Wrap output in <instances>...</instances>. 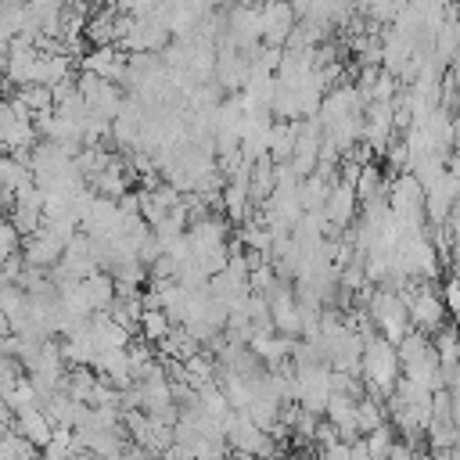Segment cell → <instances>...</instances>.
I'll return each instance as SVG.
<instances>
[{
  "label": "cell",
  "instance_id": "4fadbf2b",
  "mask_svg": "<svg viewBox=\"0 0 460 460\" xmlns=\"http://www.w3.org/2000/svg\"><path fill=\"white\" fill-rule=\"evenodd\" d=\"M356 424H359V435H370V431L385 428V413H381V406H377L374 395H363L356 402Z\"/></svg>",
  "mask_w": 460,
  "mask_h": 460
},
{
  "label": "cell",
  "instance_id": "8992f818",
  "mask_svg": "<svg viewBox=\"0 0 460 460\" xmlns=\"http://www.w3.org/2000/svg\"><path fill=\"white\" fill-rule=\"evenodd\" d=\"M61 255H65V244H61L54 234H47L43 226H40L36 234H29L25 244H22V259H25V266H36V270H47V273L61 262Z\"/></svg>",
  "mask_w": 460,
  "mask_h": 460
},
{
  "label": "cell",
  "instance_id": "9c48e42d",
  "mask_svg": "<svg viewBox=\"0 0 460 460\" xmlns=\"http://www.w3.org/2000/svg\"><path fill=\"white\" fill-rule=\"evenodd\" d=\"M356 201H359V198H356L352 183L334 180V183H331V194H327V201H323V219H327V226L338 230V226L352 223V216H356Z\"/></svg>",
  "mask_w": 460,
  "mask_h": 460
},
{
  "label": "cell",
  "instance_id": "3957f363",
  "mask_svg": "<svg viewBox=\"0 0 460 460\" xmlns=\"http://www.w3.org/2000/svg\"><path fill=\"white\" fill-rule=\"evenodd\" d=\"M370 320L377 323L381 338H388L392 345H399L406 334H410V309H406V298L381 288L370 295Z\"/></svg>",
  "mask_w": 460,
  "mask_h": 460
},
{
  "label": "cell",
  "instance_id": "9a60e30c",
  "mask_svg": "<svg viewBox=\"0 0 460 460\" xmlns=\"http://www.w3.org/2000/svg\"><path fill=\"white\" fill-rule=\"evenodd\" d=\"M359 442H363V449H367V460H388L392 449H395V438H392L388 428H377V431L363 435Z\"/></svg>",
  "mask_w": 460,
  "mask_h": 460
},
{
  "label": "cell",
  "instance_id": "6da1fadb",
  "mask_svg": "<svg viewBox=\"0 0 460 460\" xmlns=\"http://www.w3.org/2000/svg\"><path fill=\"white\" fill-rule=\"evenodd\" d=\"M399 349L381 338V334H363V359H359V374H363V385L367 392L377 399V395H392L395 385H399Z\"/></svg>",
  "mask_w": 460,
  "mask_h": 460
},
{
  "label": "cell",
  "instance_id": "8fae6325",
  "mask_svg": "<svg viewBox=\"0 0 460 460\" xmlns=\"http://www.w3.org/2000/svg\"><path fill=\"white\" fill-rule=\"evenodd\" d=\"M97 381H101V377L90 374V367H72V370L65 374V381H61V392H65L68 399H75V402H90Z\"/></svg>",
  "mask_w": 460,
  "mask_h": 460
},
{
  "label": "cell",
  "instance_id": "7a4b0ae2",
  "mask_svg": "<svg viewBox=\"0 0 460 460\" xmlns=\"http://www.w3.org/2000/svg\"><path fill=\"white\" fill-rule=\"evenodd\" d=\"M223 435H226V446L237 453V456H259V460H270L273 449H277V438L270 431H262L255 420H248L241 410H234L226 420H223Z\"/></svg>",
  "mask_w": 460,
  "mask_h": 460
},
{
  "label": "cell",
  "instance_id": "7c38bea8",
  "mask_svg": "<svg viewBox=\"0 0 460 460\" xmlns=\"http://www.w3.org/2000/svg\"><path fill=\"white\" fill-rule=\"evenodd\" d=\"M295 133H298L295 122H273V129H270V158L277 165L291 162V155H295Z\"/></svg>",
  "mask_w": 460,
  "mask_h": 460
},
{
  "label": "cell",
  "instance_id": "52a82bcc",
  "mask_svg": "<svg viewBox=\"0 0 460 460\" xmlns=\"http://www.w3.org/2000/svg\"><path fill=\"white\" fill-rule=\"evenodd\" d=\"M126 65H129V54L115 50V47H90V54H83V72L101 75L108 83H122L126 79Z\"/></svg>",
  "mask_w": 460,
  "mask_h": 460
},
{
  "label": "cell",
  "instance_id": "277c9868",
  "mask_svg": "<svg viewBox=\"0 0 460 460\" xmlns=\"http://www.w3.org/2000/svg\"><path fill=\"white\" fill-rule=\"evenodd\" d=\"M327 399H331V367L327 363L295 367V402L309 413H323Z\"/></svg>",
  "mask_w": 460,
  "mask_h": 460
},
{
  "label": "cell",
  "instance_id": "2e32d148",
  "mask_svg": "<svg viewBox=\"0 0 460 460\" xmlns=\"http://www.w3.org/2000/svg\"><path fill=\"white\" fill-rule=\"evenodd\" d=\"M155 460H180V456H176L172 449H165V453H162V456H155Z\"/></svg>",
  "mask_w": 460,
  "mask_h": 460
},
{
  "label": "cell",
  "instance_id": "30bf717a",
  "mask_svg": "<svg viewBox=\"0 0 460 460\" xmlns=\"http://www.w3.org/2000/svg\"><path fill=\"white\" fill-rule=\"evenodd\" d=\"M14 431H18L22 438H29L36 449H43V446L54 438V424L43 417V410H40V406H36V410L18 413V417H14Z\"/></svg>",
  "mask_w": 460,
  "mask_h": 460
},
{
  "label": "cell",
  "instance_id": "ba28073f",
  "mask_svg": "<svg viewBox=\"0 0 460 460\" xmlns=\"http://www.w3.org/2000/svg\"><path fill=\"white\" fill-rule=\"evenodd\" d=\"M406 309H410V323H413L420 334H428V331H438V327H442L446 302H442L438 295H431L428 288L413 291V295L406 298Z\"/></svg>",
  "mask_w": 460,
  "mask_h": 460
},
{
  "label": "cell",
  "instance_id": "5b68a950",
  "mask_svg": "<svg viewBox=\"0 0 460 460\" xmlns=\"http://www.w3.org/2000/svg\"><path fill=\"white\" fill-rule=\"evenodd\" d=\"M262 18V43L266 47H284L295 32V7L288 0H266L259 7Z\"/></svg>",
  "mask_w": 460,
  "mask_h": 460
},
{
  "label": "cell",
  "instance_id": "5bb4252c",
  "mask_svg": "<svg viewBox=\"0 0 460 460\" xmlns=\"http://www.w3.org/2000/svg\"><path fill=\"white\" fill-rule=\"evenodd\" d=\"M140 331H144L147 341H165V338L172 334V320H169L162 309H144V316H140Z\"/></svg>",
  "mask_w": 460,
  "mask_h": 460
}]
</instances>
